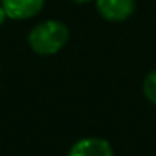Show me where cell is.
Returning <instances> with one entry per match:
<instances>
[{"label":"cell","instance_id":"1","mask_svg":"<svg viewBox=\"0 0 156 156\" xmlns=\"http://www.w3.org/2000/svg\"><path fill=\"white\" fill-rule=\"evenodd\" d=\"M69 29L59 20H45L29 34V45L41 55H54L67 44Z\"/></svg>","mask_w":156,"mask_h":156},{"label":"cell","instance_id":"2","mask_svg":"<svg viewBox=\"0 0 156 156\" xmlns=\"http://www.w3.org/2000/svg\"><path fill=\"white\" fill-rule=\"evenodd\" d=\"M67 156H114V149L108 139L89 136L76 141Z\"/></svg>","mask_w":156,"mask_h":156},{"label":"cell","instance_id":"3","mask_svg":"<svg viewBox=\"0 0 156 156\" xmlns=\"http://www.w3.org/2000/svg\"><path fill=\"white\" fill-rule=\"evenodd\" d=\"M99 15L109 22H122L134 12V0H96Z\"/></svg>","mask_w":156,"mask_h":156},{"label":"cell","instance_id":"4","mask_svg":"<svg viewBox=\"0 0 156 156\" xmlns=\"http://www.w3.org/2000/svg\"><path fill=\"white\" fill-rule=\"evenodd\" d=\"M9 19L25 20L37 15L44 7V0H0Z\"/></svg>","mask_w":156,"mask_h":156},{"label":"cell","instance_id":"5","mask_svg":"<svg viewBox=\"0 0 156 156\" xmlns=\"http://www.w3.org/2000/svg\"><path fill=\"white\" fill-rule=\"evenodd\" d=\"M143 94L151 104L156 106V69L149 72L143 81Z\"/></svg>","mask_w":156,"mask_h":156},{"label":"cell","instance_id":"6","mask_svg":"<svg viewBox=\"0 0 156 156\" xmlns=\"http://www.w3.org/2000/svg\"><path fill=\"white\" fill-rule=\"evenodd\" d=\"M7 19V14H5V10H4V7L0 5V24H4V20Z\"/></svg>","mask_w":156,"mask_h":156},{"label":"cell","instance_id":"7","mask_svg":"<svg viewBox=\"0 0 156 156\" xmlns=\"http://www.w3.org/2000/svg\"><path fill=\"white\" fill-rule=\"evenodd\" d=\"M72 2H76V4H87L91 0H72Z\"/></svg>","mask_w":156,"mask_h":156}]
</instances>
